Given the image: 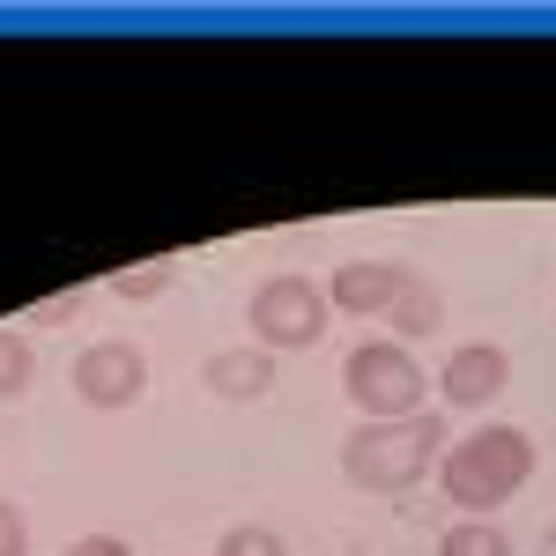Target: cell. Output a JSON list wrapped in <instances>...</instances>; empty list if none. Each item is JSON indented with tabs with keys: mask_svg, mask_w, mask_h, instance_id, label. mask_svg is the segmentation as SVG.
Listing matches in <instances>:
<instances>
[{
	"mask_svg": "<svg viewBox=\"0 0 556 556\" xmlns=\"http://www.w3.org/2000/svg\"><path fill=\"white\" fill-rule=\"evenodd\" d=\"M38 386V342L23 327H0V401H23Z\"/></svg>",
	"mask_w": 556,
	"mask_h": 556,
	"instance_id": "8fae6325",
	"label": "cell"
},
{
	"mask_svg": "<svg viewBox=\"0 0 556 556\" xmlns=\"http://www.w3.org/2000/svg\"><path fill=\"white\" fill-rule=\"evenodd\" d=\"M408 275H416L408 260H342L327 275V304L349 312V319H386L401 304V290H408Z\"/></svg>",
	"mask_w": 556,
	"mask_h": 556,
	"instance_id": "52a82bcc",
	"label": "cell"
},
{
	"mask_svg": "<svg viewBox=\"0 0 556 556\" xmlns=\"http://www.w3.org/2000/svg\"><path fill=\"white\" fill-rule=\"evenodd\" d=\"M201 386H208L215 401H267V393H275V356L260 342L215 349L208 364H201Z\"/></svg>",
	"mask_w": 556,
	"mask_h": 556,
	"instance_id": "ba28073f",
	"label": "cell"
},
{
	"mask_svg": "<svg viewBox=\"0 0 556 556\" xmlns=\"http://www.w3.org/2000/svg\"><path fill=\"white\" fill-rule=\"evenodd\" d=\"M172 282H178V260H134V267H119V275H104V290H112L119 304H156Z\"/></svg>",
	"mask_w": 556,
	"mask_h": 556,
	"instance_id": "30bf717a",
	"label": "cell"
},
{
	"mask_svg": "<svg viewBox=\"0 0 556 556\" xmlns=\"http://www.w3.org/2000/svg\"><path fill=\"white\" fill-rule=\"evenodd\" d=\"M445 445L453 438L438 424V408L401 416V424H356L342 438V475H349V490H364V497H408L424 475H438Z\"/></svg>",
	"mask_w": 556,
	"mask_h": 556,
	"instance_id": "7a4b0ae2",
	"label": "cell"
},
{
	"mask_svg": "<svg viewBox=\"0 0 556 556\" xmlns=\"http://www.w3.org/2000/svg\"><path fill=\"white\" fill-rule=\"evenodd\" d=\"M342 393L356 401L364 424H401L430 408V379L408 342H356L342 356Z\"/></svg>",
	"mask_w": 556,
	"mask_h": 556,
	"instance_id": "3957f363",
	"label": "cell"
},
{
	"mask_svg": "<svg viewBox=\"0 0 556 556\" xmlns=\"http://www.w3.org/2000/svg\"><path fill=\"white\" fill-rule=\"evenodd\" d=\"M386 319H393V342H430V334H438V319H445V298H438V282L408 275V290H401V304H393Z\"/></svg>",
	"mask_w": 556,
	"mask_h": 556,
	"instance_id": "9c48e42d",
	"label": "cell"
},
{
	"mask_svg": "<svg viewBox=\"0 0 556 556\" xmlns=\"http://www.w3.org/2000/svg\"><path fill=\"white\" fill-rule=\"evenodd\" d=\"M327 319L334 304L312 275H267L253 298H245V334H253L267 356H290V349L327 342Z\"/></svg>",
	"mask_w": 556,
	"mask_h": 556,
	"instance_id": "277c9868",
	"label": "cell"
},
{
	"mask_svg": "<svg viewBox=\"0 0 556 556\" xmlns=\"http://www.w3.org/2000/svg\"><path fill=\"white\" fill-rule=\"evenodd\" d=\"M215 556H290V542H282L267 519H238V527H223Z\"/></svg>",
	"mask_w": 556,
	"mask_h": 556,
	"instance_id": "4fadbf2b",
	"label": "cell"
},
{
	"mask_svg": "<svg viewBox=\"0 0 556 556\" xmlns=\"http://www.w3.org/2000/svg\"><path fill=\"white\" fill-rule=\"evenodd\" d=\"M438 556H513V534L497 519H453L438 534Z\"/></svg>",
	"mask_w": 556,
	"mask_h": 556,
	"instance_id": "7c38bea8",
	"label": "cell"
},
{
	"mask_svg": "<svg viewBox=\"0 0 556 556\" xmlns=\"http://www.w3.org/2000/svg\"><path fill=\"white\" fill-rule=\"evenodd\" d=\"M75 401L83 408H134L141 393H149V356H141V342H89L83 356H75Z\"/></svg>",
	"mask_w": 556,
	"mask_h": 556,
	"instance_id": "5b68a950",
	"label": "cell"
},
{
	"mask_svg": "<svg viewBox=\"0 0 556 556\" xmlns=\"http://www.w3.org/2000/svg\"><path fill=\"white\" fill-rule=\"evenodd\" d=\"M0 556H30V519H23V505H8V497H0Z\"/></svg>",
	"mask_w": 556,
	"mask_h": 556,
	"instance_id": "5bb4252c",
	"label": "cell"
},
{
	"mask_svg": "<svg viewBox=\"0 0 556 556\" xmlns=\"http://www.w3.org/2000/svg\"><path fill=\"white\" fill-rule=\"evenodd\" d=\"M513 386V349L505 342H460L438 364V401L445 408H490Z\"/></svg>",
	"mask_w": 556,
	"mask_h": 556,
	"instance_id": "8992f818",
	"label": "cell"
},
{
	"mask_svg": "<svg viewBox=\"0 0 556 556\" xmlns=\"http://www.w3.org/2000/svg\"><path fill=\"white\" fill-rule=\"evenodd\" d=\"M60 556H134V549L119 542V534H83V542H67Z\"/></svg>",
	"mask_w": 556,
	"mask_h": 556,
	"instance_id": "9a60e30c",
	"label": "cell"
},
{
	"mask_svg": "<svg viewBox=\"0 0 556 556\" xmlns=\"http://www.w3.org/2000/svg\"><path fill=\"white\" fill-rule=\"evenodd\" d=\"M527 482H534V438L519 424H475L468 438H453L445 460H438V490L468 519L505 513Z\"/></svg>",
	"mask_w": 556,
	"mask_h": 556,
	"instance_id": "6da1fadb",
	"label": "cell"
}]
</instances>
